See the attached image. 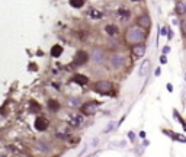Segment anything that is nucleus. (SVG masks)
<instances>
[{
	"mask_svg": "<svg viewBox=\"0 0 186 157\" xmlns=\"http://www.w3.org/2000/svg\"><path fill=\"white\" fill-rule=\"evenodd\" d=\"M145 38V32L140 28H130L127 31V35H125V39L127 42L130 44H138V42H143Z\"/></svg>",
	"mask_w": 186,
	"mask_h": 157,
	"instance_id": "1",
	"label": "nucleus"
},
{
	"mask_svg": "<svg viewBox=\"0 0 186 157\" xmlns=\"http://www.w3.org/2000/svg\"><path fill=\"white\" fill-rule=\"evenodd\" d=\"M95 89L99 93H108V92L112 90V83L111 82H106V80H101V82H98L95 84Z\"/></svg>",
	"mask_w": 186,
	"mask_h": 157,
	"instance_id": "2",
	"label": "nucleus"
},
{
	"mask_svg": "<svg viewBox=\"0 0 186 157\" xmlns=\"http://www.w3.org/2000/svg\"><path fill=\"white\" fill-rule=\"evenodd\" d=\"M96 109H98V102H87V103L83 105L81 112L84 115H93V113L96 112Z\"/></svg>",
	"mask_w": 186,
	"mask_h": 157,
	"instance_id": "3",
	"label": "nucleus"
},
{
	"mask_svg": "<svg viewBox=\"0 0 186 157\" xmlns=\"http://www.w3.org/2000/svg\"><path fill=\"white\" fill-rule=\"evenodd\" d=\"M124 64H125L124 55H114V57L111 58V66H112L114 68H121V67H124Z\"/></svg>",
	"mask_w": 186,
	"mask_h": 157,
	"instance_id": "4",
	"label": "nucleus"
},
{
	"mask_svg": "<svg viewBox=\"0 0 186 157\" xmlns=\"http://www.w3.org/2000/svg\"><path fill=\"white\" fill-rule=\"evenodd\" d=\"M35 128L38 131H45L48 128V119H45L44 116H38L35 119Z\"/></svg>",
	"mask_w": 186,
	"mask_h": 157,
	"instance_id": "5",
	"label": "nucleus"
},
{
	"mask_svg": "<svg viewBox=\"0 0 186 157\" xmlns=\"http://www.w3.org/2000/svg\"><path fill=\"white\" fill-rule=\"evenodd\" d=\"M138 26L143 28V29H148V28L151 26V19H150V16H148V15L140 16V18H138Z\"/></svg>",
	"mask_w": 186,
	"mask_h": 157,
	"instance_id": "6",
	"label": "nucleus"
},
{
	"mask_svg": "<svg viewBox=\"0 0 186 157\" xmlns=\"http://www.w3.org/2000/svg\"><path fill=\"white\" fill-rule=\"evenodd\" d=\"M150 70H151V63H150V60H144L143 64H141V67H140L138 74H140L141 77H145V76L150 73Z\"/></svg>",
	"mask_w": 186,
	"mask_h": 157,
	"instance_id": "7",
	"label": "nucleus"
},
{
	"mask_svg": "<svg viewBox=\"0 0 186 157\" xmlns=\"http://www.w3.org/2000/svg\"><path fill=\"white\" fill-rule=\"evenodd\" d=\"M68 122H70L71 127H80L83 124V116L79 115V113H73V115L68 116Z\"/></svg>",
	"mask_w": 186,
	"mask_h": 157,
	"instance_id": "8",
	"label": "nucleus"
},
{
	"mask_svg": "<svg viewBox=\"0 0 186 157\" xmlns=\"http://www.w3.org/2000/svg\"><path fill=\"white\" fill-rule=\"evenodd\" d=\"M87 61V54L84 53V51H79L77 54H76V57H74V64L76 66H81V64H84Z\"/></svg>",
	"mask_w": 186,
	"mask_h": 157,
	"instance_id": "9",
	"label": "nucleus"
},
{
	"mask_svg": "<svg viewBox=\"0 0 186 157\" xmlns=\"http://www.w3.org/2000/svg\"><path fill=\"white\" fill-rule=\"evenodd\" d=\"M105 60V51L96 48V50H93V61H96V63H102Z\"/></svg>",
	"mask_w": 186,
	"mask_h": 157,
	"instance_id": "10",
	"label": "nucleus"
},
{
	"mask_svg": "<svg viewBox=\"0 0 186 157\" xmlns=\"http://www.w3.org/2000/svg\"><path fill=\"white\" fill-rule=\"evenodd\" d=\"M132 54L135 55V57H143L144 54H145V45H143V44H140L138 42V45H135L134 48H132Z\"/></svg>",
	"mask_w": 186,
	"mask_h": 157,
	"instance_id": "11",
	"label": "nucleus"
},
{
	"mask_svg": "<svg viewBox=\"0 0 186 157\" xmlns=\"http://www.w3.org/2000/svg\"><path fill=\"white\" fill-rule=\"evenodd\" d=\"M105 32L109 37H116L118 35V26L116 25H106L105 26Z\"/></svg>",
	"mask_w": 186,
	"mask_h": 157,
	"instance_id": "12",
	"label": "nucleus"
},
{
	"mask_svg": "<svg viewBox=\"0 0 186 157\" xmlns=\"http://www.w3.org/2000/svg\"><path fill=\"white\" fill-rule=\"evenodd\" d=\"M73 82L77 83V84L84 86V84H87V77H86V76H81V74H76V76L73 77Z\"/></svg>",
	"mask_w": 186,
	"mask_h": 157,
	"instance_id": "13",
	"label": "nucleus"
},
{
	"mask_svg": "<svg viewBox=\"0 0 186 157\" xmlns=\"http://www.w3.org/2000/svg\"><path fill=\"white\" fill-rule=\"evenodd\" d=\"M61 54H63V47H61V45H54V47L51 48V55H52V57L57 58V57H60Z\"/></svg>",
	"mask_w": 186,
	"mask_h": 157,
	"instance_id": "14",
	"label": "nucleus"
},
{
	"mask_svg": "<svg viewBox=\"0 0 186 157\" xmlns=\"http://www.w3.org/2000/svg\"><path fill=\"white\" fill-rule=\"evenodd\" d=\"M164 134L166 135H169V137H172L173 140H176V141H180V142H186V138H183L182 135H179V134H174V132H170V131H164Z\"/></svg>",
	"mask_w": 186,
	"mask_h": 157,
	"instance_id": "15",
	"label": "nucleus"
},
{
	"mask_svg": "<svg viewBox=\"0 0 186 157\" xmlns=\"http://www.w3.org/2000/svg\"><path fill=\"white\" fill-rule=\"evenodd\" d=\"M89 16L93 18V19H101V18L103 16V13L99 12V10H96V9H90V10H89Z\"/></svg>",
	"mask_w": 186,
	"mask_h": 157,
	"instance_id": "16",
	"label": "nucleus"
},
{
	"mask_svg": "<svg viewBox=\"0 0 186 157\" xmlns=\"http://www.w3.org/2000/svg\"><path fill=\"white\" fill-rule=\"evenodd\" d=\"M130 10H127V9H119L118 10V16L122 19V21H128V18H130Z\"/></svg>",
	"mask_w": 186,
	"mask_h": 157,
	"instance_id": "17",
	"label": "nucleus"
},
{
	"mask_svg": "<svg viewBox=\"0 0 186 157\" xmlns=\"http://www.w3.org/2000/svg\"><path fill=\"white\" fill-rule=\"evenodd\" d=\"M70 5H71L73 8L79 9V8H81V6L84 5V0H70Z\"/></svg>",
	"mask_w": 186,
	"mask_h": 157,
	"instance_id": "18",
	"label": "nucleus"
},
{
	"mask_svg": "<svg viewBox=\"0 0 186 157\" xmlns=\"http://www.w3.org/2000/svg\"><path fill=\"white\" fill-rule=\"evenodd\" d=\"M57 137L60 140H65L68 137V129H61V131H57Z\"/></svg>",
	"mask_w": 186,
	"mask_h": 157,
	"instance_id": "19",
	"label": "nucleus"
},
{
	"mask_svg": "<svg viewBox=\"0 0 186 157\" xmlns=\"http://www.w3.org/2000/svg\"><path fill=\"white\" fill-rule=\"evenodd\" d=\"M176 12H177V15H183V13H185V6H183V3H177V5H176Z\"/></svg>",
	"mask_w": 186,
	"mask_h": 157,
	"instance_id": "20",
	"label": "nucleus"
},
{
	"mask_svg": "<svg viewBox=\"0 0 186 157\" xmlns=\"http://www.w3.org/2000/svg\"><path fill=\"white\" fill-rule=\"evenodd\" d=\"M48 106H50V109H51V111H58V108H60V105H58L55 100H50Z\"/></svg>",
	"mask_w": 186,
	"mask_h": 157,
	"instance_id": "21",
	"label": "nucleus"
},
{
	"mask_svg": "<svg viewBox=\"0 0 186 157\" xmlns=\"http://www.w3.org/2000/svg\"><path fill=\"white\" fill-rule=\"evenodd\" d=\"M38 148H41L42 151H48V150H50V145L41 141V142H38Z\"/></svg>",
	"mask_w": 186,
	"mask_h": 157,
	"instance_id": "22",
	"label": "nucleus"
},
{
	"mask_svg": "<svg viewBox=\"0 0 186 157\" xmlns=\"http://www.w3.org/2000/svg\"><path fill=\"white\" fill-rule=\"evenodd\" d=\"M115 127H116V122H109V125H108V128L105 129V132H111L112 129H115Z\"/></svg>",
	"mask_w": 186,
	"mask_h": 157,
	"instance_id": "23",
	"label": "nucleus"
},
{
	"mask_svg": "<svg viewBox=\"0 0 186 157\" xmlns=\"http://www.w3.org/2000/svg\"><path fill=\"white\" fill-rule=\"evenodd\" d=\"M79 102H80V99H77V98H76V99H70L68 105H70V106H77V105H79Z\"/></svg>",
	"mask_w": 186,
	"mask_h": 157,
	"instance_id": "24",
	"label": "nucleus"
},
{
	"mask_svg": "<svg viewBox=\"0 0 186 157\" xmlns=\"http://www.w3.org/2000/svg\"><path fill=\"white\" fill-rule=\"evenodd\" d=\"M180 28H182V34L186 35V21H182L180 22Z\"/></svg>",
	"mask_w": 186,
	"mask_h": 157,
	"instance_id": "25",
	"label": "nucleus"
},
{
	"mask_svg": "<svg viewBox=\"0 0 186 157\" xmlns=\"http://www.w3.org/2000/svg\"><path fill=\"white\" fill-rule=\"evenodd\" d=\"M31 108H32V111H39V106L35 105V102H31Z\"/></svg>",
	"mask_w": 186,
	"mask_h": 157,
	"instance_id": "26",
	"label": "nucleus"
},
{
	"mask_svg": "<svg viewBox=\"0 0 186 157\" xmlns=\"http://www.w3.org/2000/svg\"><path fill=\"white\" fill-rule=\"evenodd\" d=\"M166 32H167V28H164V26H163V28H160V34H161V35H167Z\"/></svg>",
	"mask_w": 186,
	"mask_h": 157,
	"instance_id": "27",
	"label": "nucleus"
},
{
	"mask_svg": "<svg viewBox=\"0 0 186 157\" xmlns=\"http://www.w3.org/2000/svg\"><path fill=\"white\" fill-rule=\"evenodd\" d=\"M160 63H161V64H166V63H167V58H166L164 55H161V57H160Z\"/></svg>",
	"mask_w": 186,
	"mask_h": 157,
	"instance_id": "28",
	"label": "nucleus"
},
{
	"mask_svg": "<svg viewBox=\"0 0 186 157\" xmlns=\"http://www.w3.org/2000/svg\"><path fill=\"white\" fill-rule=\"evenodd\" d=\"M128 137H130V140H131V141H135V135H134V132H128Z\"/></svg>",
	"mask_w": 186,
	"mask_h": 157,
	"instance_id": "29",
	"label": "nucleus"
},
{
	"mask_svg": "<svg viewBox=\"0 0 186 157\" xmlns=\"http://www.w3.org/2000/svg\"><path fill=\"white\" fill-rule=\"evenodd\" d=\"M31 70H37V66L35 64H31Z\"/></svg>",
	"mask_w": 186,
	"mask_h": 157,
	"instance_id": "30",
	"label": "nucleus"
},
{
	"mask_svg": "<svg viewBox=\"0 0 186 157\" xmlns=\"http://www.w3.org/2000/svg\"><path fill=\"white\" fill-rule=\"evenodd\" d=\"M183 6H185V12H186V3H183Z\"/></svg>",
	"mask_w": 186,
	"mask_h": 157,
	"instance_id": "31",
	"label": "nucleus"
},
{
	"mask_svg": "<svg viewBox=\"0 0 186 157\" xmlns=\"http://www.w3.org/2000/svg\"><path fill=\"white\" fill-rule=\"evenodd\" d=\"M131 2H140V0H131Z\"/></svg>",
	"mask_w": 186,
	"mask_h": 157,
	"instance_id": "32",
	"label": "nucleus"
},
{
	"mask_svg": "<svg viewBox=\"0 0 186 157\" xmlns=\"http://www.w3.org/2000/svg\"><path fill=\"white\" fill-rule=\"evenodd\" d=\"M185 82H186V73H185Z\"/></svg>",
	"mask_w": 186,
	"mask_h": 157,
	"instance_id": "33",
	"label": "nucleus"
}]
</instances>
